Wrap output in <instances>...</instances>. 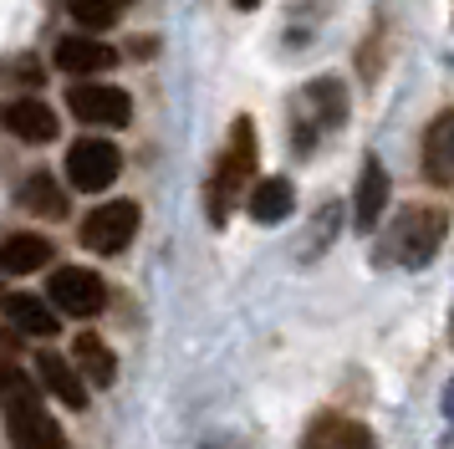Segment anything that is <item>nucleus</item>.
Masks as SVG:
<instances>
[{
	"label": "nucleus",
	"instance_id": "nucleus-18",
	"mask_svg": "<svg viewBox=\"0 0 454 449\" xmlns=\"http://www.w3.org/2000/svg\"><path fill=\"white\" fill-rule=\"evenodd\" d=\"M5 317L21 327V332H31V337H57V306H46V302H36V296H5Z\"/></svg>",
	"mask_w": 454,
	"mask_h": 449
},
{
	"label": "nucleus",
	"instance_id": "nucleus-20",
	"mask_svg": "<svg viewBox=\"0 0 454 449\" xmlns=\"http://www.w3.org/2000/svg\"><path fill=\"white\" fill-rule=\"evenodd\" d=\"M67 16L77 20V31H107L118 20L113 0H67Z\"/></svg>",
	"mask_w": 454,
	"mask_h": 449
},
{
	"label": "nucleus",
	"instance_id": "nucleus-14",
	"mask_svg": "<svg viewBox=\"0 0 454 449\" xmlns=\"http://www.w3.org/2000/svg\"><path fill=\"white\" fill-rule=\"evenodd\" d=\"M72 358H77V373H82L92 388H107L113 378H118V358H113V347H107L103 337H92V332H82V337L72 343Z\"/></svg>",
	"mask_w": 454,
	"mask_h": 449
},
{
	"label": "nucleus",
	"instance_id": "nucleus-4",
	"mask_svg": "<svg viewBox=\"0 0 454 449\" xmlns=\"http://www.w3.org/2000/svg\"><path fill=\"white\" fill-rule=\"evenodd\" d=\"M296 148H311V138H322L327 128L348 118V92H342V82L337 77H322V82H307L301 92H296Z\"/></svg>",
	"mask_w": 454,
	"mask_h": 449
},
{
	"label": "nucleus",
	"instance_id": "nucleus-23",
	"mask_svg": "<svg viewBox=\"0 0 454 449\" xmlns=\"http://www.w3.org/2000/svg\"><path fill=\"white\" fill-rule=\"evenodd\" d=\"M450 337H454V317H450Z\"/></svg>",
	"mask_w": 454,
	"mask_h": 449
},
{
	"label": "nucleus",
	"instance_id": "nucleus-13",
	"mask_svg": "<svg viewBox=\"0 0 454 449\" xmlns=\"http://www.w3.org/2000/svg\"><path fill=\"white\" fill-rule=\"evenodd\" d=\"M383 209H388V169H383V159H368L363 163V179H357V200H352L357 230H378Z\"/></svg>",
	"mask_w": 454,
	"mask_h": 449
},
{
	"label": "nucleus",
	"instance_id": "nucleus-6",
	"mask_svg": "<svg viewBox=\"0 0 454 449\" xmlns=\"http://www.w3.org/2000/svg\"><path fill=\"white\" fill-rule=\"evenodd\" d=\"M133 235H138V204L133 200L98 204V209L82 220V245L87 250H98V256H118Z\"/></svg>",
	"mask_w": 454,
	"mask_h": 449
},
{
	"label": "nucleus",
	"instance_id": "nucleus-21",
	"mask_svg": "<svg viewBox=\"0 0 454 449\" xmlns=\"http://www.w3.org/2000/svg\"><path fill=\"white\" fill-rule=\"evenodd\" d=\"M444 414H450V419H454V383L444 388Z\"/></svg>",
	"mask_w": 454,
	"mask_h": 449
},
{
	"label": "nucleus",
	"instance_id": "nucleus-15",
	"mask_svg": "<svg viewBox=\"0 0 454 449\" xmlns=\"http://www.w3.org/2000/svg\"><path fill=\"white\" fill-rule=\"evenodd\" d=\"M36 373L46 378V388H51V398L57 404H67V408H87V378H77L72 367L57 358V352H36Z\"/></svg>",
	"mask_w": 454,
	"mask_h": 449
},
{
	"label": "nucleus",
	"instance_id": "nucleus-9",
	"mask_svg": "<svg viewBox=\"0 0 454 449\" xmlns=\"http://www.w3.org/2000/svg\"><path fill=\"white\" fill-rule=\"evenodd\" d=\"M424 179L434 189H454V107H444L424 133Z\"/></svg>",
	"mask_w": 454,
	"mask_h": 449
},
{
	"label": "nucleus",
	"instance_id": "nucleus-12",
	"mask_svg": "<svg viewBox=\"0 0 454 449\" xmlns=\"http://www.w3.org/2000/svg\"><path fill=\"white\" fill-rule=\"evenodd\" d=\"M301 449H378V439H372V434L357 424V419H342V414H322V419L307 429Z\"/></svg>",
	"mask_w": 454,
	"mask_h": 449
},
{
	"label": "nucleus",
	"instance_id": "nucleus-19",
	"mask_svg": "<svg viewBox=\"0 0 454 449\" xmlns=\"http://www.w3.org/2000/svg\"><path fill=\"white\" fill-rule=\"evenodd\" d=\"M21 204L36 209V215H46V220H67V194L51 174H31V179L21 184Z\"/></svg>",
	"mask_w": 454,
	"mask_h": 449
},
{
	"label": "nucleus",
	"instance_id": "nucleus-5",
	"mask_svg": "<svg viewBox=\"0 0 454 449\" xmlns=\"http://www.w3.org/2000/svg\"><path fill=\"white\" fill-rule=\"evenodd\" d=\"M46 302L67 311V317H98L107 302L103 281H98V271H87V265H67V271H51V281H46Z\"/></svg>",
	"mask_w": 454,
	"mask_h": 449
},
{
	"label": "nucleus",
	"instance_id": "nucleus-11",
	"mask_svg": "<svg viewBox=\"0 0 454 449\" xmlns=\"http://www.w3.org/2000/svg\"><path fill=\"white\" fill-rule=\"evenodd\" d=\"M5 128L16 133L21 143H51L57 138V113L46 107L42 98H16V102H5Z\"/></svg>",
	"mask_w": 454,
	"mask_h": 449
},
{
	"label": "nucleus",
	"instance_id": "nucleus-2",
	"mask_svg": "<svg viewBox=\"0 0 454 449\" xmlns=\"http://www.w3.org/2000/svg\"><path fill=\"white\" fill-rule=\"evenodd\" d=\"M250 179H255V122L235 118L225 154H220V163H215V174H209V184H205L209 224H225L230 220V209L240 204V194H246V189H255Z\"/></svg>",
	"mask_w": 454,
	"mask_h": 449
},
{
	"label": "nucleus",
	"instance_id": "nucleus-10",
	"mask_svg": "<svg viewBox=\"0 0 454 449\" xmlns=\"http://www.w3.org/2000/svg\"><path fill=\"white\" fill-rule=\"evenodd\" d=\"M113 61H118V51H113L107 41H98L92 31L67 36L62 46H57V67H62L67 77H98V72H107Z\"/></svg>",
	"mask_w": 454,
	"mask_h": 449
},
{
	"label": "nucleus",
	"instance_id": "nucleus-22",
	"mask_svg": "<svg viewBox=\"0 0 454 449\" xmlns=\"http://www.w3.org/2000/svg\"><path fill=\"white\" fill-rule=\"evenodd\" d=\"M235 5H240V11H255V5H261V0H235Z\"/></svg>",
	"mask_w": 454,
	"mask_h": 449
},
{
	"label": "nucleus",
	"instance_id": "nucleus-17",
	"mask_svg": "<svg viewBox=\"0 0 454 449\" xmlns=\"http://www.w3.org/2000/svg\"><path fill=\"white\" fill-rule=\"evenodd\" d=\"M46 261H51V240H42V235H11L0 245V271L5 276H31Z\"/></svg>",
	"mask_w": 454,
	"mask_h": 449
},
{
	"label": "nucleus",
	"instance_id": "nucleus-16",
	"mask_svg": "<svg viewBox=\"0 0 454 449\" xmlns=\"http://www.w3.org/2000/svg\"><path fill=\"white\" fill-rule=\"evenodd\" d=\"M291 204H296L291 179H261L255 189H250V220L255 224H281L291 215Z\"/></svg>",
	"mask_w": 454,
	"mask_h": 449
},
{
	"label": "nucleus",
	"instance_id": "nucleus-7",
	"mask_svg": "<svg viewBox=\"0 0 454 449\" xmlns=\"http://www.w3.org/2000/svg\"><path fill=\"white\" fill-rule=\"evenodd\" d=\"M118 169H123V159H118V148L107 138H77L67 148V179L77 184L82 194L107 189V184L118 179Z\"/></svg>",
	"mask_w": 454,
	"mask_h": 449
},
{
	"label": "nucleus",
	"instance_id": "nucleus-8",
	"mask_svg": "<svg viewBox=\"0 0 454 449\" xmlns=\"http://www.w3.org/2000/svg\"><path fill=\"white\" fill-rule=\"evenodd\" d=\"M67 107H72V118L82 122H98V128H123L133 118V102H128L123 87H107V82H82L67 92Z\"/></svg>",
	"mask_w": 454,
	"mask_h": 449
},
{
	"label": "nucleus",
	"instance_id": "nucleus-3",
	"mask_svg": "<svg viewBox=\"0 0 454 449\" xmlns=\"http://www.w3.org/2000/svg\"><path fill=\"white\" fill-rule=\"evenodd\" d=\"M444 235H450V215H444V209H434V204H409V209L393 220V230L383 235L378 261L419 271V265L434 261V250L444 245Z\"/></svg>",
	"mask_w": 454,
	"mask_h": 449
},
{
	"label": "nucleus",
	"instance_id": "nucleus-1",
	"mask_svg": "<svg viewBox=\"0 0 454 449\" xmlns=\"http://www.w3.org/2000/svg\"><path fill=\"white\" fill-rule=\"evenodd\" d=\"M0 414L16 449H67L62 429L51 424V414L36 398V383L16 363H0Z\"/></svg>",
	"mask_w": 454,
	"mask_h": 449
}]
</instances>
